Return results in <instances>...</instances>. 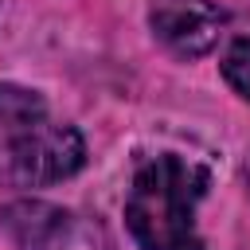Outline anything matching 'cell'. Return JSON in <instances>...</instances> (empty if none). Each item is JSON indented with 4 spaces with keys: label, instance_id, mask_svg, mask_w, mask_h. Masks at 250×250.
Masks as SVG:
<instances>
[{
    "label": "cell",
    "instance_id": "obj_1",
    "mask_svg": "<svg viewBox=\"0 0 250 250\" xmlns=\"http://www.w3.org/2000/svg\"><path fill=\"white\" fill-rule=\"evenodd\" d=\"M211 188V168L180 152L137 164L125 191V227L141 250H203L195 211Z\"/></svg>",
    "mask_w": 250,
    "mask_h": 250
},
{
    "label": "cell",
    "instance_id": "obj_2",
    "mask_svg": "<svg viewBox=\"0 0 250 250\" xmlns=\"http://www.w3.org/2000/svg\"><path fill=\"white\" fill-rule=\"evenodd\" d=\"M82 133L70 121H55L39 90L0 82V184L51 188L82 172Z\"/></svg>",
    "mask_w": 250,
    "mask_h": 250
},
{
    "label": "cell",
    "instance_id": "obj_3",
    "mask_svg": "<svg viewBox=\"0 0 250 250\" xmlns=\"http://www.w3.org/2000/svg\"><path fill=\"white\" fill-rule=\"evenodd\" d=\"M0 230L16 250H113L102 223L47 199H12L0 207Z\"/></svg>",
    "mask_w": 250,
    "mask_h": 250
},
{
    "label": "cell",
    "instance_id": "obj_4",
    "mask_svg": "<svg viewBox=\"0 0 250 250\" xmlns=\"http://www.w3.org/2000/svg\"><path fill=\"white\" fill-rule=\"evenodd\" d=\"M223 8L211 0H152L148 27L152 35L180 59H199L219 43L223 31Z\"/></svg>",
    "mask_w": 250,
    "mask_h": 250
},
{
    "label": "cell",
    "instance_id": "obj_5",
    "mask_svg": "<svg viewBox=\"0 0 250 250\" xmlns=\"http://www.w3.org/2000/svg\"><path fill=\"white\" fill-rule=\"evenodd\" d=\"M223 78H227V86L242 98V102H250V35H242V39H234L230 47H227V55H223Z\"/></svg>",
    "mask_w": 250,
    "mask_h": 250
},
{
    "label": "cell",
    "instance_id": "obj_6",
    "mask_svg": "<svg viewBox=\"0 0 250 250\" xmlns=\"http://www.w3.org/2000/svg\"><path fill=\"white\" fill-rule=\"evenodd\" d=\"M246 180H250V164H246Z\"/></svg>",
    "mask_w": 250,
    "mask_h": 250
}]
</instances>
